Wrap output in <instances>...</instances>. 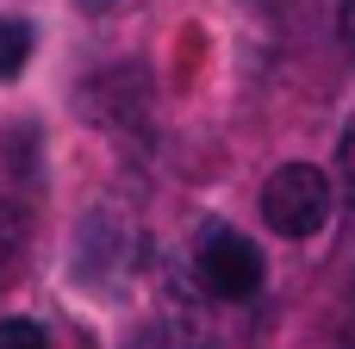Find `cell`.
<instances>
[{"label":"cell","mask_w":355,"mask_h":349,"mask_svg":"<svg viewBox=\"0 0 355 349\" xmlns=\"http://www.w3.org/2000/svg\"><path fill=\"white\" fill-rule=\"evenodd\" d=\"M331 206H337L331 175L312 169V162H281V169L262 181V219H268V231H281V237H318V231L331 225Z\"/></svg>","instance_id":"6da1fadb"},{"label":"cell","mask_w":355,"mask_h":349,"mask_svg":"<svg viewBox=\"0 0 355 349\" xmlns=\"http://www.w3.org/2000/svg\"><path fill=\"white\" fill-rule=\"evenodd\" d=\"M193 275H200V287L212 293V300H225V306H237V300H256L262 293V250L243 237V231H231V225H206L200 231V250H193Z\"/></svg>","instance_id":"7a4b0ae2"},{"label":"cell","mask_w":355,"mask_h":349,"mask_svg":"<svg viewBox=\"0 0 355 349\" xmlns=\"http://www.w3.org/2000/svg\"><path fill=\"white\" fill-rule=\"evenodd\" d=\"M31 44H37V37H31L25 19H0V81H12V75L31 62Z\"/></svg>","instance_id":"3957f363"},{"label":"cell","mask_w":355,"mask_h":349,"mask_svg":"<svg viewBox=\"0 0 355 349\" xmlns=\"http://www.w3.org/2000/svg\"><path fill=\"white\" fill-rule=\"evenodd\" d=\"M25 231H31V219H25V206L0 194V269H12V256L25 250Z\"/></svg>","instance_id":"277c9868"},{"label":"cell","mask_w":355,"mask_h":349,"mask_svg":"<svg viewBox=\"0 0 355 349\" xmlns=\"http://www.w3.org/2000/svg\"><path fill=\"white\" fill-rule=\"evenodd\" d=\"M0 349H50V337H44V325H31V318H6V325H0Z\"/></svg>","instance_id":"5b68a950"},{"label":"cell","mask_w":355,"mask_h":349,"mask_svg":"<svg viewBox=\"0 0 355 349\" xmlns=\"http://www.w3.org/2000/svg\"><path fill=\"white\" fill-rule=\"evenodd\" d=\"M343 181H349V200H355V125L343 131Z\"/></svg>","instance_id":"8992f818"},{"label":"cell","mask_w":355,"mask_h":349,"mask_svg":"<svg viewBox=\"0 0 355 349\" xmlns=\"http://www.w3.org/2000/svg\"><path fill=\"white\" fill-rule=\"evenodd\" d=\"M337 25H343V37H349V50H355V0H337Z\"/></svg>","instance_id":"52a82bcc"},{"label":"cell","mask_w":355,"mask_h":349,"mask_svg":"<svg viewBox=\"0 0 355 349\" xmlns=\"http://www.w3.org/2000/svg\"><path fill=\"white\" fill-rule=\"evenodd\" d=\"M81 6H87V12H106V6H112V0H81Z\"/></svg>","instance_id":"ba28073f"}]
</instances>
